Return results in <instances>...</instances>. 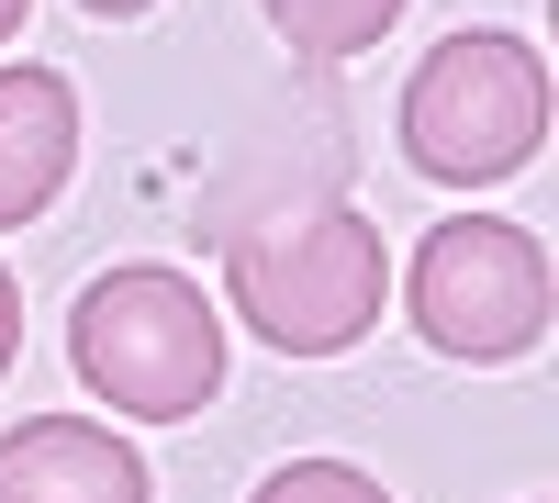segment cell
<instances>
[{
	"instance_id": "obj_1",
	"label": "cell",
	"mask_w": 559,
	"mask_h": 503,
	"mask_svg": "<svg viewBox=\"0 0 559 503\" xmlns=\"http://www.w3.org/2000/svg\"><path fill=\"white\" fill-rule=\"evenodd\" d=\"M224 291H236V313L280 358H336V347H358L381 325L392 258H381V224L358 202H280V213L236 224Z\"/></svg>"
},
{
	"instance_id": "obj_2",
	"label": "cell",
	"mask_w": 559,
	"mask_h": 503,
	"mask_svg": "<svg viewBox=\"0 0 559 503\" xmlns=\"http://www.w3.org/2000/svg\"><path fill=\"white\" fill-rule=\"evenodd\" d=\"M68 358L79 381L134 426H191L224 392V313L202 280L179 268H102L68 313Z\"/></svg>"
},
{
	"instance_id": "obj_3",
	"label": "cell",
	"mask_w": 559,
	"mask_h": 503,
	"mask_svg": "<svg viewBox=\"0 0 559 503\" xmlns=\"http://www.w3.org/2000/svg\"><path fill=\"white\" fill-rule=\"evenodd\" d=\"M548 146V68L526 34H448L426 45V68L403 79V157L437 179V191H492Z\"/></svg>"
},
{
	"instance_id": "obj_4",
	"label": "cell",
	"mask_w": 559,
	"mask_h": 503,
	"mask_svg": "<svg viewBox=\"0 0 559 503\" xmlns=\"http://www.w3.org/2000/svg\"><path fill=\"white\" fill-rule=\"evenodd\" d=\"M403 313L437 358H471V370H503L548 336V247L503 213H448L403 268Z\"/></svg>"
},
{
	"instance_id": "obj_5",
	"label": "cell",
	"mask_w": 559,
	"mask_h": 503,
	"mask_svg": "<svg viewBox=\"0 0 559 503\" xmlns=\"http://www.w3.org/2000/svg\"><path fill=\"white\" fill-rule=\"evenodd\" d=\"M0 503H146V459L90 415H23L0 436Z\"/></svg>"
},
{
	"instance_id": "obj_6",
	"label": "cell",
	"mask_w": 559,
	"mask_h": 503,
	"mask_svg": "<svg viewBox=\"0 0 559 503\" xmlns=\"http://www.w3.org/2000/svg\"><path fill=\"white\" fill-rule=\"evenodd\" d=\"M79 168V89L57 68H0V224H34Z\"/></svg>"
},
{
	"instance_id": "obj_7",
	"label": "cell",
	"mask_w": 559,
	"mask_h": 503,
	"mask_svg": "<svg viewBox=\"0 0 559 503\" xmlns=\"http://www.w3.org/2000/svg\"><path fill=\"white\" fill-rule=\"evenodd\" d=\"M258 12L280 23V45H292V57L336 68V57H369V45L392 34V12H403V0H258Z\"/></svg>"
},
{
	"instance_id": "obj_8",
	"label": "cell",
	"mask_w": 559,
	"mask_h": 503,
	"mask_svg": "<svg viewBox=\"0 0 559 503\" xmlns=\"http://www.w3.org/2000/svg\"><path fill=\"white\" fill-rule=\"evenodd\" d=\"M247 503H392L369 470H347V459H292V470H269Z\"/></svg>"
},
{
	"instance_id": "obj_9",
	"label": "cell",
	"mask_w": 559,
	"mask_h": 503,
	"mask_svg": "<svg viewBox=\"0 0 559 503\" xmlns=\"http://www.w3.org/2000/svg\"><path fill=\"white\" fill-rule=\"evenodd\" d=\"M23 358V291H12V268H0V370Z\"/></svg>"
},
{
	"instance_id": "obj_10",
	"label": "cell",
	"mask_w": 559,
	"mask_h": 503,
	"mask_svg": "<svg viewBox=\"0 0 559 503\" xmlns=\"http://www.w3.org/2000/svg\"><path fill=\"white\" fill-rule=\"evenodd\" d=\"M79 12H102V23H134V12H146V0H79Z\"/></svg>"
},
{
	"instance_id": "obj_11",
	"label": "cell",
	"mask_w": 559,
	"mask_h": 503,
	"mask_svg": "<svg viewBox=\"0 0 559 503\" xmlns=\"http://www.w3.org/2000/svg\"><path fill=\"white\" fill-rule=\"evenodd\" d=\"M23 12H34V0H0V34H12V23H23Z\"/></svg>"
}]
</instances>
